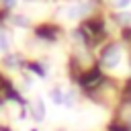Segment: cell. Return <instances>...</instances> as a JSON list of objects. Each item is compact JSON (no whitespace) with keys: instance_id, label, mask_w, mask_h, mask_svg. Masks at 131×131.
I'll use <instances>...</instances> for the list:
<instances>
[{"instance_id":"1","label":"cell","mask_w":131,"mask_h":131,"mask_svg":"<svg viewBox=\"0 0 131 131\" xmlns=\"http://www.w3.org/2000/svg\"><path fill=\"white\" fill-rule=\"evenodd\" d=\"M49 98H51V102H53V104H63L66 94H63V90H61V88H53V90L49 92Z\"/></svg>"},{"instance_id":"2","label":"cell","mask_w":131,"mask_h":131,"mask_svg":"<svg viewBox=\"0 0 131 131\" xmlns=\"http://www.w3.org/2000/svg\"><path fill=\"white\" fill-rule=\"evenodd\" d=\"M33 117H35L37 121H43V117H45V104H43V100H41V98L35 102V111H33Z\"/></svg>"},{"instance_id":"3","label":"cell","mask_w":131,"mask_h":131,"mask_svg":"<svg viewBox=\"0 0 131 131\" xmlns=\"http://www.w3.org/2000/svg\"><path fill=\"white\" fill-rule=\"evenodd\" d=\"M104 59H106L108 66H115V63L119 61V53H117V51H108V53L104 55Z\"/></svg>"},{"instance_id":"4","label":"cell","mask_w":131,"mask_h":131,"mask_svg":"<svg viewBox=\"0 0 131 131\" xmlns=\"http://www.w3.org/2000/svg\"><path fill=\"white\" fill-rule=\"evenodd\" d=\"M80 12H82V8H78V6H70V8L66 10V16H68V18H76Z\"/></svg>"},{"instance_id":"5","label":"cell","mask_w":131,"mask_h":131,"mask_svg":"<svg viewBox=\"0 0 131 131\" xmlns=\"http://www.w3.org/2000/svg\"><path fill=\"white\" fill-rule=\"evenodd\" d=\"M74 98H76V94H74V92H72V90H70V92H68V94H66V98H63V104H66V106H68V108H70V106H72V104H74Z\"/></svg>"},{"instance_id":"6","label":"cell","mask_w":131,"mask_h":131,"mask_svg":"<svg viewBox=\"0 0 131 131\" xmlns=\"http://www.w3.org/2000/svg\"><path fill=\"white\" fill-rule=\"evenodd\" d=\"M119 20H121L123 25H129V23H131V12H121V14H119Z\"/></svg>"},{"instance_id":"7","label":"cell","mask_w":131,"mask_h":131,"mask_svg":"<svg viewBox=\"0 0 131 131\" xmlns=\"http://www.w3.org/2000/svg\"><path fill=\"white\" fill-rule=\"evenodd\" d=\"M14 25H18V27H27L29 25V20L25 18V16H14V20H12Z\"/></svg>"},{"instance_id":"8","label":"cell","mask_w":131,"mask_h":131,"mask_svg":"<svg viewBox=\"0 0 131 131\" xmlns=\"http://www.w3.org/2000/svg\"><path fill=\"white\" fill-rule=\"evenodd\" d=\"M6 49H8V39H6V35L0 33V51H6Z\"/></svg>"},{"instance_id":"9","label":"cell","mask_w":131,"mask_h":131,"mask_svg":"<svg viewBox=\"0 0 131 131\" xmlns=\"http://www.w3.org/2000/svg\"><path fill=\"white\" fill-rule=\"evenodd\" d=\"M131 4V0H115V6L117 8H127Z\"/></svg>"},{"instance_id":"10","label":"cell","mask_w":131,"mask_h":131,"mask_svg":"<svg viewBox=\"0 0 131 131\" xmlns=\"http://www.w3.org/2000/svg\"><path fill=\"white\" fill-rule=\"evenodd\" d=\"M4 6H14V0H2Z\"/></svg>"}]
</instances>
